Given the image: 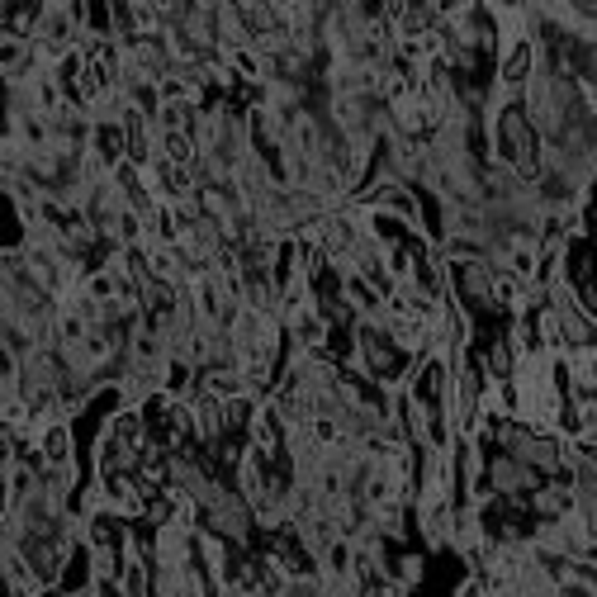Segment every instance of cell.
I'll list each match as a JSON object with an SVG mask.
<instances>
[{"label":"cell","instance_id":"6da1fadb","mask_svg":"<svg viewBox=\"0 0 597 597\" xmlns=\"http://www.w3.org/2000/svg\"><path fill=\"white\" fill-rule=\"evenodd\" d=\"M38 451H43V465L48 470H72L76 460V436H72V422H48L43 432H38Z\"/></svg>","mask_w":597,"mask_h":597},{"label":"cell","instance_id":"7a4b0ae2","mask_svg":"<svg viewBox=\"0 0 597 597\" xmlns=\"http://www.w3.org/2000/svg\"><path fill=\"white\" fill-rule=\"evenodd\" d=\"M531 67H536V48H531V38H517V43H507V57H503V86L507 91H517L531 81Z\"/></svg>","mask_w":597,"mask_h":597},{"label":"cell","instance_id":"3957f363","mask_svg":"<svg viewBox=\"0 0 597 597\" xmlns=\"http://www.w3.org/2000/svg\"><path fill=\"white\" fill-rule=\"evenodd\" d=\"M512 275H517V280H531V275H536V247H531V237H517V242H512Z\"/></svg>","mask_w":597,"mask_h":597},{"label":"cell","instance_id":"277c9868","mask_svg":"<svg viewBox=\"0 0 597 597\" xmlns=\"http://www.w3.org/2000/svg\"><path fill=\"white\" fill-rule=\"evenodd\" d=\"M489 294H493V299H498L503 308H512L517 299H522V280H517V275H498V280L489 285Z\"/></svg>","mask_w":597,"mask_h":597}]
</instances>
